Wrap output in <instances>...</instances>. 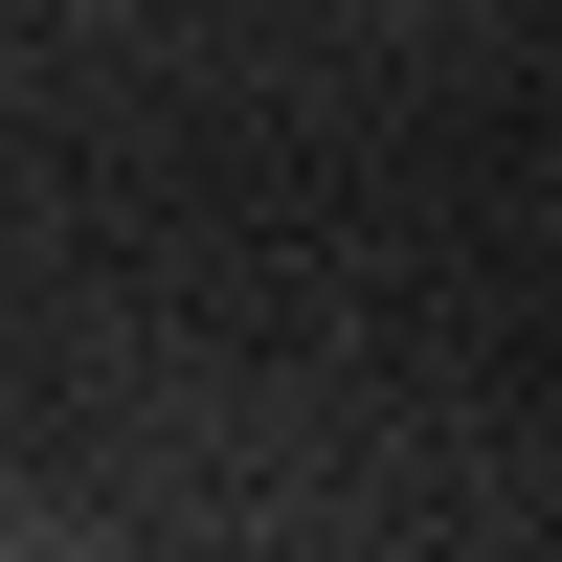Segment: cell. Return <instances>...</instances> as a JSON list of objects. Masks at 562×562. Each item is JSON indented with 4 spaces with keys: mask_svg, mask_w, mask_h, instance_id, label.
I'll return each instance as SVG.
<instances>
[{
    "mask_svg": "<svg viewBox=\"0 0 562 562\" xmlns=\"http://www.w3.org/2000/svg\"><path fill=\"white\" fill-rule=\"evenodd\" d=\"M0 562H68V540H45V518H23V495H0Z\"/></svg>",
    "mask_w": 562,
    "mask_h": 562,
    "instance_id": "cell-1",
    "label": "cell"
}]
</instances>
